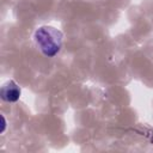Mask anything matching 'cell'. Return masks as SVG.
<instances>
[{
    "mask_svg": "<svg viewBox=\"0 0 153 153\" xmlns=\"http://www.w3.org/2000/svg\"><path fill=\"white\" fill-rule=\"evenodd\" d=\"M0 96L6 102H16L20 97V90L17 84H14L13 81H8L1 87Z\"/></svg>",
    "mask_w": 153,
    "mask_h": 153,
    "instance_id": "6da1fadb",
    "label": "cell"
},
{
    "mask_svg": "<svg viewBox=\"0 0 153 153\" xmlns=\"http://www.w3.org/2000/svg\"><path fill=\"white\" fill-rule=\"evenodd\" d=\"M51 27H42L39 31H37L36 32V42H41V41H43V38H47V33H48V38H50V35H51ZM60 45H56V43H55V41H51V39H49L48 41V44H47V47H45V49L43 50L44 51V54H47V55H53L51 54V51H50V49H54L55 50V53L56 51H59V48Z\"/></svg>",
    "mask_w": 153,
    "mask_h": 153,
    "instance_id": "7a4b0ae2",
    "label": "cell"
},
{
    "mask_svg": "<svg viewBox=\"0 0 153 153\" xmlns=\"http://www.w3.org/2000/svg\"><path fill=\"white\" fill-rule=\"evenodd\" d=\"M1 121H2V127H1V130H0V131L2 133V131L5 130V128H6V120H5L4 116H1Z\"/></svg>",
    "mask_w": 153,
    "mask_h": 153,
    "instance_id": "3957f363",
    "label": "cell"
}]
</instances>
